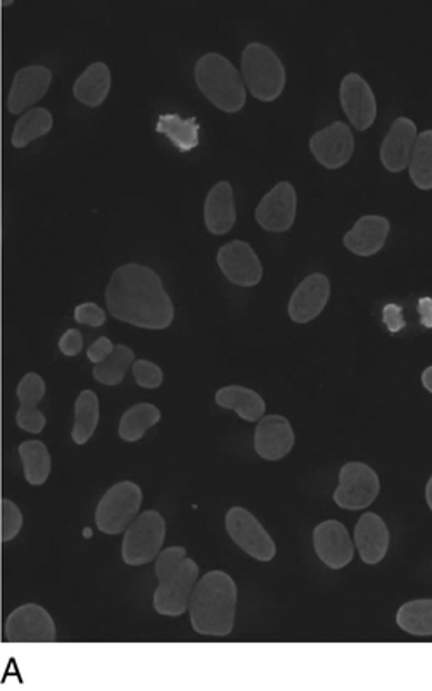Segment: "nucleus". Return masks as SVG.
I'll return each mask as SVG.
<instances>
[{
  "instance_id": "nucleus-19",
  "label": "nucleus",
  "mask_w": 432,
  "mask_h": 691,
  "mask_svg": "<svg viewBox=\"0 0 432 691\" xmlns=\"http://www.w3.org/2000/svg\"><path fill=\"white\" fill-rule=\"evenodd\" d=\"M296 436L293 425L282 415H267L258 422L255 431V450L262 458L277 462L289 455Z\"/></svg>"
},
{
  "instance_id": "nucleus-32",
  "label": "nucleus",
  "mask_w": 432,
  "mask_h": 691,
  "mask_svg": "<svg viewBox=\"0 0 432 691\" xmlns=\"http://www.w3.org/2000/svg\"><path fill=\"white\" fill-rule=\"evenodd\" d=\"M410 178L421 190H432V130L419 134L409 165Z\"/></svg>"
},
{
  "instance_id": "nucleus-34",
  "label": "nucleus",
  "mask_w": 432,
  "mask_h": 691,
  "mask_svg": "<svg viewBox=\"0 0 432 691\" xmlns=\"http://www.w3.org/2000/svg\"><path fill=\"white\" fill-rule=\"evenodd\" d=\"M23 527V514L11 500H2V541L14 540Z\"/></svg>"
},
{
  "instance_id": "nucleus-35",
  "label": "nucleus",
  "mask_w": 432,
  "mask_h": 691,
  "mask_svg": "<svg viewBox=\"0 0 432 691\" xmlns=\"http://www.w3.org/2000/svg\"><path fill=\"white\" fill-rule=\"evenodd\" d=\"M134 377H136V383L139 384L140 387H146V389H158L163 383V372L158 365L153 364V362H147V359H137L134 362Z\"/></svg>"
},
{
  "instance_id": "nucleus-39",
  "label": "nucleus",
  "mask_w": 432,
  "mask_h": 691,
  "mask_svg": "<svg viewBox=\"0 0 432 691\" xmlns=\"http://www.w3.org/2000/svg\"><path fill=\"white\" fill-rule=\"evenodd\" d=\"M422 386L432 394V365L422 372Z\"/></svg>"
},
{
  "instance_id": "nucleus-41",
  "label": "nucleus",
  "mask_w": 432,
  "mask_h": 691,
  "mask_svg": "<svg viewBox=\"0 0 432 691\" xmlns=\"http://www.w3.org/2000/svg\"><path fill=\"white\" fill-rule=\"evenodd\" d=\"M12 4V0H8V2H2V8H8V6Z\"/></svg>"
},
{
  "instance_id": "nucleus-9",
  "label": "nucleus",
  "mask_w": 432,
  "mask_h": 691,
  "mask_svg": "<svg viewBox=\"0 0 432 691\" xmlns=\"http://www.w3.org/2000/svg\"><path fill=\"white\" fill-rule=\"evenodd\" d=\"M225 525H227L228 536L247 555H252L259 562H271L274 559L277 553L274 540L252 512H247L243 506H234L227 512Z\"/></svg>"
},
{
  "instance_id": "nucleus-4",
  "label": "nucleus",
  "mask_w": 432,
  "mask_h": 691,
  "mask_svg": "<svg viewBox=\"0 0 432 691\" xmlns=\"http://www.w3.org/2000/svg\"><path fill=\"white\" fill-rule=\"evenodd\" d=\"M197 87L213 106L225 112H239L246 105V86L236 66L225 56L209 52L196 62Z\"/></svg>"
},
{
  "instance_id": "nucleus-18",
  "label": "nucleus",
  "mask_w": 432,
  "mask_h": 691,
  "mask_svg": "<svg viewBox=\"0 0 432 691\" xmlns=\"http://www.w3.org/2000/svg\"><path fill=\"white\" fill-rule=\"evenodd\" d=\"M331 296V284L324 274L306 277L294 290L289 302V317L296 324H308L315 320L327 306Z\"/></svg>"
},
{
  "instance_id": "nucleus-29",
  "label": "nucleus",
  "mask_w": 432,
  "mask_h": 691,
  "mask_svg": "<svg viewBox=\"0 0 432 691\" xmlns=\"http://www.w3.org/2000/svg\"><path fill=\"white\" fill-rule=\"evenodd\" d=\"M159 421H161V412L151 403L134 405L121 417L120 437L127 443H136Z\"/></svg>"
},
{
  "instance_id": "nucleus-2",
  "label": "nucleus",
  "mask_w": 432,
  "mask_h": 691,
  "mask_svg": "<svg viewBox=\"0 0 432 691\" xmlns=\"http://www.w3.org/2000/svg\"><path fill=\"white\" fill-rule=\"evenodd\" d=\"M236 581L224 571H212L194 588L190 596V622L196 633L228 636L236 619Z\"/></svg>"
},
{
  "instance_id": "nucleus-37",
  "label": "nucleus",
  "mask_w": 432,
  "mask_h": 691,
  "mask_svg": "<svg viewBox=\"0 0 432 691\" xmlns=\"http://www.w3.org/2000/svg\"><path fill=\"white\" fill-rule=\"evenodd\" d=\"M81 348H84V337H81L77 328L66 330L61 339H59V349H61L62 355L77 356Z\"/></svg>"
},
{
  "instance_id": "nucleus-26",
  "label": "nucleus",
  "mask_w": 432,
  "mask_h": 691,
  "mask_svg": "<svg viewBox=\"0 0 432 691\" xmlns=\"http://www.w3.org/2000/svg\"><path fill=\"white\" fill-rule=\"evenodd\" d=\"M156 130L168 137L178 151L189 152L199 146V124L196 118L184 120L178 115H161Z\"/></svg>"
},
{
  "instance_id": "nucleus-40",
  "label": "nucleus",
  "mask_w": 432,
  "mask_h": 691,
  "mask_svg": "<svg viewBox=\"0 0 432 691\" xmlns=\"http://www.w3.org/2000/svg\"><path fill=\"white\" fill-rule=\"evenodd\" d=\"M425 500H428L429 509L432 512V477L429 480L428 487H425Z\"/></svg>"
},
{
  "instance_id": "nucleus-1",
  "label": "nucleus",
  "mask_w": 432,
  "mask_h": 691,
  "mask_svg": "<svg viewBox=\"0 0 432 691\" xmlns=\"http://www.w3.org/2000/svg\"><path fill=\"white\" fill-rule=\"evenodd\" d=\"M106 303L116 320L149 330L170 327L175 317L174 303L159 275L137 263H128L112 274Z\"/></svg>"
},
{
  "instance_id": "nucleus-36",
  "label": "nucleus",
  "mask_w": 432,
  "mask_h": 691,
  "mask_svg": "<svg viewBox=\"0 0 432 691\" xmlns=\"http://www.w3.org/2000/svg\"><path fill=\"white\" fill-rule=\"evenodd\" d=\"M75 320L89 327H101L106 324V314L96 303H84L75 309Z\"/></svg>"
},
{
  "instance_id": "nucleus-5",
  "label": "nucleus",
  "mask_w": 432,
  "mask_h": 691,
  "mask_svg": "<svg viewBox=\"0 0 432 691\" xmlns=\"http://www.w3.org/2000/svg\"><path fill=\"white\" fill-rule=\"evenodd\" d=\"M243 80L258 101L272 102L284 92L286 70L271 47L253 42L243 52Z\"/></svg>"
},
{
  "instance_id": "nucleus-21",
  "label": "nucleus",
  "mask_w": 432,
  "mask_h": 691,
  "mask_svg": "<svg viewBox=\"0 0 432 691\" xmlns=\"http://www.w3.org/2000/svg\"><path fill=\"white\" fill-rule=\"evenodd\" d=\"M355 543L362 561L369 565L384 561L390 550V530L377 514H363L355 527Z\"/></svg>"
},
{
  "instance_id": "nucleus-10",
  "label": "nucleus",
  "mask_w": 432,
  "mask_h": 691,
  "mask_svg": "<svg viewBox=\"0 0 432 691\" xmlns=\"http://www.w3.org/2000/svg\"><path fill=\"white\" fill-rule=\"evenodd\" d=\"M6 636L12 643H52L56 641L55 621L42 606L27 603L9 615Z\"/></svg>"
},
{
  "instance_id": "nucleus-23",
  "label": "nucleus",
  "mask_w": 432,
  "mask_h": 691,
  "mask_svg": "<svg viewBox=\"0 0 432 691\" xmlns=\"http://www.w3.org/2000/svg\"><path fill=\"white\" fill-rule=\"evenodd\" d=\"M237 213L234 193L228 182H218L206 197L205 221L213 236H225L236 225Z\"/></svg>"
},
{
  "instance_id": "nucleus-22",
  "label": "nucleus",
  "mask_w": 432,
  "mask_h": 691,
  "mask_svg": "<svg viewBox=\"0 0 432 691\" xmlns=\"http://www.w3.org/2000/svg\"><path fill=\"white\" fill-rule=\"evenodd\" d=\"M391 224L387 218L367 215L360 218L355 227L344 236V246L356 256H374L384 248Z\"/></svg>"
},
{
  "instance_id": "nucleus-12",
  "label": "nucleus",
  "mask_w": 432,
  "mask_h": 691,
  "mask_svg": "<svg viewBox=\"0 0 432 691\" xmlns=\"http://www.w3.org/2000/svg\"><path fill=\"white\" fill-rule=\"evenodd\" d=\"M296 190L289 182H281L263 197L256 208V221L267 233H287L296 220Z\"/></svg>"
},
{
  "instance_id": "nucleus-20",
  "label": "nucleus",
  "mask_w": 432,
  "mask_h": 691,
  "mask_svg": "<svg viewBox=\"0 0 432 691\" xmlns=\"http://www.w3.org/2000/svg\"><path fill=\"white\" fill-rule=\"evenodd\" d=\"M46 381L39 374L24 375L18 386V399L21 406L16 414L18 427L24 433L40 434L46 430L47 418L39 409V403L46 396Z\"/></svg>"
},
{
  "instance_id": "nucleus-3",
  "label": "nucleus",
  "mask_w": 432,
  "mask_h": 691,
  "mask_svg": "<svg viewBox=\"0 0 432 691\" xmlns=\"http://www.w3.org/2000/svg\"><path fill=\"white\" fill-rule=\"evenodd\" d=\"M186 553L181 546H171L156 559L155 572L159 586L155 593V609L158 614L177 618L189 611L199 567Z\"/></svg>"
},
{
  "instance_id": "nucleus-14",
  "label": "nucleus",
  "mask_w": 432,
  "mask_h": 691,
  "mask_svg": "<svg viewBox=\"0 0 432 691\" xmlns=\"http://www.w3.org/2000/svg\"><path fill=\"white\" fill-rule=\"evenodd\" d=\"M216 259L228 283L240 287H253L262 280V263L255 249L244 240H232L225 244Z\"/></svg>"
},
{
  "instance_id": "nucleus-16",
  "label": "nucleus",
  "mask_w": 432,
  "mask_h": 691,
  "mask_svg": "<svg viewBox=\"0 0 432 691\" xmlns=\"http://www.w3.org/2000/svg\"><path fill=\"white\" fill-rule=\"evenodd\" d=\"M52 73L46 66H27L18 71L12 80L9 92L8 108L12 115H20L31 106L42 101L47 90L51 87Z\"/></svg>"
},
{
  "instance_id": "nucleus-33",
  "label": "nucleus",
  "mask_w": 432,
  "mask_h": 691,
  "mask_svg": "<svg viewBox=\"0 0 432 691\" xmlns=\"http://www.w3.org/2000/svg\"><path fill=\"white\" fill-rule=\"evenodd\" d=\"M134 359H136V355L128 346L116 344L111 356H108L102 364H97L94 367V378L105 386H118V384L124 383L125 374H127L128 367L134 364Z\"/></svg>"
},
{
  "instance_id": "nucleus-8",
  "label": "nucleus",
  "mask_w": 432,
  "mask_h": 691,
  "mask_svg": "<svg viewBox=\"0 0 432 691\" xmlns=\"http://www.w3.org/2000/svg\"><path fill=\"white\" fill-rule=\"evenodd\" d=\"M381 491L377 472L362 462H350L340 472V486L334 502L344 510H363L371 506Z\"/></svg>"
},
{
  "instance_id": "nucleus-15",
  "label": "nucleus",
  "mask_w": 432,
  "mask_h": 691,
  "mask_svg": "<svg viewBox=\"0 0 432 691\" xmlns=\"http://www.w3.org/2000/svg\"><path fill=\"white\" fill-rule=\"evenodd\" d=\"M313 545L318 559L334 571L346 567L355 556L352 537L346 527L337 521L318 524L313 531Z\"/></svg>"
},
{
  "instance_id": "nucleus-13",
  "label": "nucleus",
  "mask_w": 432,
  "mask_h": 691,
  "mask_svg": "<svg viewBox=\"0 0 432 691\" xmlns=\"http://www.w3.org/2000/svg\"><path fill=\"white\" fill-rule=\"evenodd\" d=\"M341 106L356 130L365 131L377 118V101L367 81L359 73H350L341 81Z\"/></svg>"
},
{
  "instance_id": "nucleus-17",
  "label": "nucleus",
  "mask_w": 432,
  "mask_h": 691,
  "mask_svg": "<svg viewBox=\"0 0 432 691\" xmlns=\"http://www.w3.org/2000/svg\"><path fill=\"white\" fill-rule=\"evenodd\" d=\"M418 139V125L410 118L402 117L394 120L381 146V161L384 168L391 174H400L409 168Z\"/></svg>"
},
{
  "instance_id": "nucleus-7",
  "label": "nucleus",
  "mask_w": 432,
  "mask_h": 691,
  "mask_svg": "<svg viewBox=\"0 0 432 691\" xmlns=\"http://www.w3.org/2000/svg\"><path fill=\"white\" fill-rule=\"evenodd\" d=\"M143 490L131 481L115 484L97 505L96 525L105 534H120L139 517Z\"/></svg>"
},
{
  "instance_id": "nucleus-28",
  "label": "nucleus",
  "mask_w": 432,
  "mask_h": 691,
  "mask_svg": "<svg viewBox=\"0 0 432 691\" xmlns=\"http://www.w3.org/2000/svg\"><path fill=\"white\" fill-rule=\"evenodd\" d=\"M99 398L94 391H81L78 396L77 403H75V425L73 437L75 443L86 444L90 437L96 433L97 424H99Z\"/></svg>"
},
{
  "instance_id": "nucleus-30",
  "label": "nucleus",
  "mask_w": 432,
  "mask_h": 691,
  "mask_svg": "<svg viewBox=\"0 0 432 691\" xmlns=\"http://www.w3.org/2000/svg\"><path fill=\"white\" fill-rule=\"evenodd\" d=\"M52 128V115L47 111L46 108L30 109L24 112L23 117L16 124L14 131H12L11 142L12 146L27 147L28 144L33 140L40 139V137L47 136Z\"/></svg>"
},
{
  "instance_id": "nucleus-24",
  "label": "nucleus",
  "mask_w": 432,
  "mask_h": 691,
  "mask_svg": "<svg viewBox=\"0 0 432 691\" xmlns=\"http://www.w3.org/2000/svg\"><path fill=\"white\" fill-rule=\"evenodd\" d=\"M111 89V73L105 62H94L78 77L73 87L75 97L81 105L97 108L106 101Z\"/></svg>"
},
{
  "instance_id": "nucleus-31",
  "label": "nucleus",
  "mask_w": 432,
  "mask_h": 691,
  "mask_svg": "<svg viewBox=\"0 0 432 691\" xmlns=\"http://www.w3.org/2000/svg\"><path fill=\"white\" fill-rule=\"evenodd\" d=\"M396 622L413 636H432V600H413L400 606Z\"/></svg>"
},
{
  "instance_id": "nucleus-6",
  "label": "nucleus",
  "mask_w": 432,
  "mask_h": 691,
  "mask_svg": "<svg viewBox=\"0 0 432 691\" xmlns=\"http://www.w3.org/2000/svg\"><path fill=\"white\" fill-rule=\"evenodd\" d=\"M165 534L166 524L163 515L156 510L143 512L125 533L121 546L125 564L137 567L158 559L165 543Z\"/></svg>"
},
{
  "instance_id": "nucleus-27",
  "label": "nucleus",
  "mask_w": 432,
  "mask_h": 691,
  "mask_svg": "<svg viewBox=\"0 0 432 691\" xmlns=\"http://www.w3.org/2000/svg\"><path fill=\"white\" fill-rule=\"evenodd\" d=\"M23 462L24 477L31 486H42L51 475V455L42 441H24L18 448Z\"/></svg>"
},
{
  "instance_id": "nucleus-11",
  "label": "nucleus",
  "mask_w": 432,
  "mask_h": 691,
  "mask_svg": "<svg viewBox=\"0 0 432 691\" xmlns=\"http://www.w3.org/2000/svg\"><path fill=\"white\" fill-rule=\"evenodd\" d=\"M310 151L322 167L328 170H340L350 162L355 151L352 130L343 121L328 125L310 139Z\"/></svg>"
},
{
  "instance_id": "nucleus-38",
  "label": "nucleus",
  "mask_w": 432,
  "mask_h": 691,
  "mask_svg": "<svg viewBox=\"0 0 432 691\" xmlns=\"http://www.w3.org/2000/svg\"><path fill=\"white\" fill-rule=\"evenodd\" d=\"M112 352H115V344H112L108 337H101V339H97L96 343L90 346L87 356H89L92 364L97 365L102 364L108 356H111Z\"/></svg>"
},
{
  "instance_id": "nucleus-25",
  "label": "nucleus",
  "mask_w": 432,
  "mask_h": 691,
  "mask_svg": "<svg viewBox=\"0 0 432 691\" xmlns=\"http://www.w3.org/2000/svg\"><path fill=\"white\" fill-rule=\"evenodd\" d=\"M216 405L222 408L234 409L243 421H262L265 415V402L256 391L243 386L222 387L215 396Z\"/></svg>"
}]
</instances>
